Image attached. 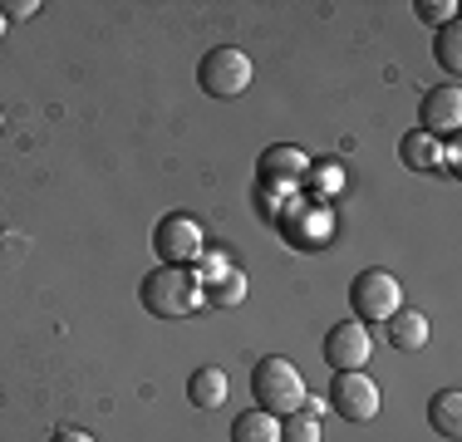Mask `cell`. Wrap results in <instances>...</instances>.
<instances>
[{
	"label": "cell",
	"instance_id": "1",
	"mask_svg": "<svg viewBox=\"0 0 462 442\" xmlns=\"http://www.w3.org/2000/svg\"><path fill=\"white\" fill-rule=\"evenodd\" d=\"M138 300L158 319H187V315H197V309L207 305V285L197 281L187 265H158V271L143 275Z\"/></svg>",
	"mask_w": 462,
	"mask_h": 442
},
{
	"label": "cell",
	"instance_id": "2",
	"mask_svg": "<svg viewBox=\"0 0 462 442\" xmlns=\"http://www.w3.org/2000/svg\"><path fill=\"white\" fill-rule=\"evenodd\" d=\"M251 398H256V408H266V413H276V418L305 408V379H300V369H295L291 359H281V354L261 359L256 369H251Z\"/></svg>",
	"mask_w": 462,
	"mask_h": 442
},
{
	"label": "cell",
	"instance_id": "3",
	"mask_svg": "<svg viewBox=\"0 0 462 442\" xmlns=\"http://www.w3.org/2000/svg\"><path fill=\"white\" fill-rule=\"evenodd\" d=\"M197 88L207 98H241L251 88V60L236 44H212L197 60Z\"/></svg>",
	"mask_w": 462,
	"mask_h": 442
},
{
	"label": "cell",
	"instance_id": "4",
	"mask_svg": "<svg viewBox=\"0 0 462 442\" xmlns=\"http://www.w3.org/2000/svg\"><path fill=\"white\" fill-rule=\"evenodd\" d=\"M349 305H355L359 325H383L393 309H403V285L393 271H359L349 285Z\"/></svg>",
	"mask_w": 462,
	"mask_h": 442
},
{
	"label": "cell",
	"instance_id": "5",
	"mask_svg": "<svg viewBox=\"0 0 462 442\" xmlns=\"http://www.w3.org/2000/svg\"><path fill=\"white\" fill-rule=\"evenodd\" d=\"M152 251L162 256V265H192L197 256L207 251V236H202V221L187 216V212H172L152 226Z\"/></svg>",
	"mask_w": 462,
	"mask_h": 442
},
{
	"label": "cell",
	"instance_id": "6",
	"mask_svg": "<svg viewBox=\"0 0 462 442\" xmlns=\"http://www.w3.org/2000/svg\"><path fill=\"white\" fill-rule=\"evenodd\" d=\"M329 408H335L345 423H374L379 418V383L365 369H345L329 383Z\"/></svg>",
	"mask_w": 462,
	"mask_h": 442
},
{
	"label": "cell",
	"instance_id": "7",
	"mask_svg": "<svg viewBox=\"0 0 462 442\" xmlns=\"http://www.w3.org/2000/svg\"><path fill=\"white\" fill-rule=\"evenodd\" d=\"M462 128V88L457 84H438L418 98V133L428 138H453Z\"/></svg>",
	"mask_w": 462,
	"mask_h": 442
},
{
	"label": "cell",
	"instance_id": "8",
	"mask_svg": "<svg viewBox=\"0 0 462 442\" xmlns=\"http://www.w3.org/2000/svg\"><path fill=\"white\" fill-rule=\"evenodd\" d=\"M369 354H374L369 325H359V319L329 325V335H325V364H329L335 373H345V369H365Z\"/></svg>",
	"mask_w": 462,
	"mask_h": 442
},
{
	"label": "cell",
	"instance_id": "9",
	"mask_svg": "<svg viewBox=\"0 0 462 442\" xmlns=\"http://www.w3.org/2000/svg\"><path fill=\"white\" fill-rule=\"evenodd\" d=\"M383 335H389V345L399 354H418L428 345V335H433V325H428V315H418V309H393V315L383 319Z\"/></svg>",
	"mask_w": 462,
	"mask_h": 442
},
{
	"label": "cell",
	"instance_id": "10",
	"mask_svg": "<svg viewBox=\"0 0 462 442\" xmlns=\"http://www.w3.org/2000/svg\"><path fill=\"white\" fill-rule=\"evenodd\" d=\"M226 389H231V383H226V369H217V364H197L192 379H187V398H192L197 408H207V413L226 403Z\"/></svg>",
	"mask_w": 462,
	"mask_h": 442
},
{
	"label": "cell",
	"instance_id": "11",
	"mask_svg": "<svg viewBox=\"0 0 462 442\" xmlns=\"http://www.w3.org/2000/svg\"><path fill=\"white\" fill-rule=\"evenodd\" d=\"M428 423H433L438 437L457 442V437H462V393H457V389L433 393V403H428Z\"/></svg>",
	"mask_w": 462,
	"mask_h": 442
},
{
	"label": "cell",
	"instance_id": "12",
	"mask_svg": "<svg viewBox=\"0 0 462 442\" xmlns=\"http://www.w3.org/2000/svg\"><path fill=\"white\" fill-rule=\"evenodd\" d=\"M231 442H281V418L266 408H246L231 423Z\"/></svg>",
	"mask_w": 462,
	"mask_h": 442
},
{
	"label": "cell",
	"instance_id": "13",
	"mask_svg": "<svg viewBox=\"0 0 462 442\" xmlns=\"http://www.w3.org/2000/svg\"><path fill=\"white\" fill-rule=\"evenodd\" d=\"M399 158H403V168H413V172H433L438 162H443V143L438 138H428V133H403V143H399Z\"/></svg>",
	"mask_w": 462,
	"mask_h": 442
},
{
	"label": "cell",
	"instance_id": "14",
	"mask_svg": "<svg viewBox=\"0 0 462 442\" xmlns=\"http://www.w3.org/2000/svg\"><path fill=\"white\" fill-rule=\"evenodd\" d=\"M320 418L310 413V408H295V413L281 418V442H320Z\"/></svg>",
	"mask_w": 462,
	"mask_h": 442
},
{
	"label": "cell",
	"instance_id": "15",
	"mask_svg": "<svg viewBox=\"0 0 462 442\" xmlns=\"http://www.w3.org/2000/svg\"><path fill=\"white\" fill-rule=\"evenodd\" d=\"M261 168H266V177H300L305 168H310V158H305L300 148H266L261 152Z\"/></svg>",
	"mask_w": 462,
	"mask_h": 442
},
{
	"label": "cell",
	"instance_id": "16",
	"mask_svg": "<svg viewBox=\"0 0 462 442\" xmlns=\"http://www.w3.org/2000/svg\"><path fill=\"white\" fill-rule=\"evenodd\" d=\"M438 64H443L448 74H462V25L457 20L438 25Z\"/></svg>",
	"mask_w": 462,
	"mask_h": 442
},
{
	"label": "cell",
	"instance_id": "17",
	"mask_svg": "<svg viewBox=\"0 0 462 442\" xmlns=\"http://www.w3.org/2000/svg\"><path fill=\"white\" fill-rule=\"evenodd\" d=\"M217 285H222V290H207V305H241V300H246V275H222V281H217Z\"/></svg>",
	"mask_w": 462,
	"mask_h": 442
},
{
	"label": "cell",
	"instance_id": "18",
	"mask_svg": "<svg viewBox=\"0 0 462 442\" xmlns=\"http://www.w3.org/2000/svg\"><path fill=\"white\" fill-rule=\"evenodd\" d=\"M418 20H423V25H448V20H457V5L453 0H418Z\"/></svg>",
	"mask_w": 462,
	"mask_h": 442
},
{
	"label": "cell",
	"instance_id": "19",
	"mask_svg": "<svg viewBox=\"0 0 462 442\" xmlns=\"http://www.w3.org/2000/svg\"><path fill=\"white\" fill-rule=\"evenodd\" d=\"M35 0H5V5H0V15H5V25H10V20H30V15H35Z\"/></svg>",
	"mask_w": 462,
	"mask_h": 442
},
{
	"label": "cell",
	"instance_id": "20",
	"mask_svg": "<svg viewBox=\"0 0 462 442\" xmlns=\"http://www.w3.org/2000/svg\"><path fill=\"white\" fill-rule=\"evenodd\" d=\"M50 442H94V437L84 433V428H60V433H54Z\"/></svg>",
	"mask_w": 462,
	"mask_h": 442
},
{
	"label": "cell",
	"instance_id": "21",
	"mask_svg": "<svg viewBox=\"0 0 462 442\" xmlns=\"http://www.w3.org/2000/svg\"><path fill=\"white\" fill-rule=\"evenodd\" d=\"M0 35H5V15H0Z\"/></svg>",
	"mask_w": 462,
	"mask_h": 442
},
{
	"label": "cell",
	"instance_id": "22",
	"mask_svg": "<svg viewBox=\"0 0 462 442\" xmlns=\"http://www.w3.org/2000/svg\"><path fill=\"white\" fill-rule=\"evenodd\" d=\"M0 128H5V114H0Z\"/></svg>",
	"mask_w": 462,
	"mask_h": 442
}]
</instances>
